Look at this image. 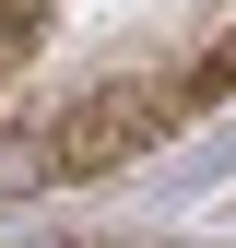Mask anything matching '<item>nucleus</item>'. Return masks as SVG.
Listing matches in <instances>:
<instances>
[{
	"mask_svg": "<svg viewBox=\"0 0 236 248\" xmlns=\"http://www.w3.org/2000/svg\"><path fill=\"white\" fill-rule=\"evenodd\" d=\"M177 118H189V95H142V83H106L83 118H59V130H47V166H118V154L165 142Z\"/></svg>",
	"mask_w": 236,
	"mask_h": 248,
	"instance_id": "obj_1",
	"label": "nucleus"
}]
</instances>
